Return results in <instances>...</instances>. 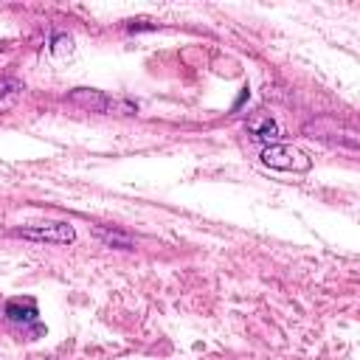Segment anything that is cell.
I'll return each instance as SVG.
<instances>
[{
	"label": "cell",
	"instance_id": "8",
	"mask_svg": "<svg viewBox=\"0 0 360 360\" xmlns=\"http://www.w3.org/2000/svg\"><path fill=\"white\" fill-rule=\"evenodd\" d=\"M17 90H20V82H17V79H0V98L11 96V93H17Z\"/></svg>",
	"mask_w": 360,
	"mask_h": 360
},
{
	"label": "cell",
	"instance_id": "10",
	"mask_svg": "<svg viewBox=\"0 0 360 360\" xmlns=\"http://www.w3.org/2000/svg\"><path fill=\"white\" fill-rule=\"evenodd\" d=\"M39 360H42V357H39Z\"/></svg>",
	"mask_w": 360,
	"mask_h": 360
},
{
	"label": "cell",
	"instance_id": "1",
	"mask_svg": "<svg viewBox=\"0 0 360 360\" xmlns=\"http://www.w3.org/2000/svg\"><path fill=\"white\" fill-rule=\"evenodd\" d=\"M262 163L270 166V169H278V172H307L312 166V160L295 149V146H287V143H270V146H262Z\"/></svg>",
	"mask_w": 360,
	"mask_h": 360
},
{
	"label": "cell",
	"instance_id": "5",
	"mask_svg": "<svg viewBox=\"0 0 360 360\" xmlns=\"http://www.w3.org/2000/svg\"><path fill=\"white\" fill-rule=\"evenodd\" d=\"M6 318H8L11 323H22V326H31V323H37V318H39V309H37V304H34L31 298H25V301L14 298V301H8V304H6Z\"/></svg>",
	"mask_w": 360,
	"mask_h": 360
},
{
	"label": "cell",
	"instance_id": "6",
	"mask_svg": "<svg viewBox=\"0 0 360 360\" xmlns=\"http://www.w3.org/2000/svg\"><path fill=\"white\" fill-rule=\"evenodd\" d=\"M48 51H51V56H56V59H62L65 53L70 56V53H73V39H70L68 34H53Z\"/></svg>",
	"mask_w": 360,
	"mask_h": 360
},
{
	"label": "cell",
	"instance_id": "2",
	"mask_svg": "<svg viewBox=\"0 0 360 360\" xmlns=\"http://www.w3.org/2000/svg\"><path fill=\"white\" fill-rule=\"evenodd\" d=\"M22 239H34V242H51V245H70L76 239V228L65 219L59 222H42V225H28V228H17L14 231Z\"/></svg>",
	"mask_w": 360,
	"mask_h": 360
},
{
	"label": "cell",
	"instance_id": "9",
	"mask_svg": "<svg viewBox=\"0 0 360 360\" xmlns=\"http://www.w3.org/2000/svg\"><path fill=\"white\" fill-rule=\"evenodd\" d=\"M127 28H129V31H155L158 25H155V22H149V25H146V20H132Z\"/></svg>",
	"mask_w": 360,
	"mask_h": 360
},
{
	"label": "cell",
	"instance_id": "7",
	"mask_svg": "<svg viewBox=\"0 0 360 360\" xmlns=\"http://www.w3.org/2000/svg\"><path fill=\"white\" fill-rule=\"evenodd\" d=\"M96 233L107 242V245H115V248H121V250H129L132 248V242H129V236H124V233H118V231H104V228H96Z\"/></svg>",
	"mask_w": 360,
	"mask_h": 360
},
{
	"label": "cell",
	"instance_id": "4",
	"mask_svg": "<svg viewBox=\"0 0 360 360\" xmlns=\"http://www.w3.org/2000/svg\"><path fill=\"white\" fill-rule=\"evenodd\" d=\"M70 101H76V104H82V107H87V110H93V112H104V110H112L118 101H112L110 96H104V93H98V90H87V87H76L73 93H70Z\"/></svg>",
	"mask_w": 360,
	"mask_h": 360
},
{
	"label": "cell",
	"instance_id": "3",
	"mask_svg": "<svg viewBox=\"0 0 360 360\" xmlns=\"http://www.w3.org/2000/svg\"><path fill=\"white\" fill-rule=\"evenodd\" d=\"M278 124L270 118V115H256L248 121V138L253 143H262V146H270V143H278Z\"/></svg>",
	"mask_w": 360,
	"mask_h": 360
}]
</instances>
